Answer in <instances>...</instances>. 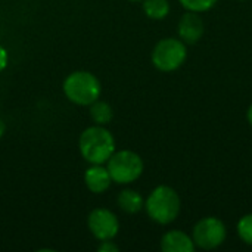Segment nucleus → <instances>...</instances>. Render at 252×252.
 I'll use <instances>...</instances> for the list:
<instances>
[{"instance_id":"f257e3e1","label":"nucleus","mask_w":252,"mask_h":252,"mask_svg":"<svg viewBox=\"0 0 252 252\" xmlns=\"http://www.w3.org/2000/svg\"><path fill=\"white\" fill-rule=\"evenodd\" d=\"M81 157L90 164H105L115 152V139L105 126L87 127L78 139Z\"/></svg>"},{"instance_id":"f03ea898","label":"nucleus","mask_w":252,"mask_h":252,"mask_svg":"<svg viewBox=\"0 0 252 252\" xmlns=\"http://www.w3.org/2000/svg\"><path fill=\"white\" fill-rule=\"evenodd\" d=\"M145 210L152 221L161 226H167L176 221V219L179 217L182 210V201L179 193L173 188L161 185L157 186L146 198Z\"/></svg>"},{"instance_id":"7ed1b4c3","label":"nucleus","mask_w":252,"mask_h":252,"mask_svg":"<svg viewBox=\"0 0 252 252\" xmlns=\"http://www.w3.org/2000/svg\"><path fill=\"white\" fill-rule=\"evenodd\" d=\"M66 99L80 106H90L100 97L102 86L96 75L89 71H74L63 80Z\"/></svg>"},{"instance_id":"20e7f679","label":"nucleus","mask_w":252,"mask_h":252,"mask_svg":"<svg viewBox=\"0 0 252 252\" xmlns=\"http://www.w3.org/2000/svg\"><path fill=\"white\" fill-rule=\"evenodd\" d=\"M106 168L114 183L130 185L140 179V176L143 174L145 164L139 154L128 149H123L118 152L115 151L111 155V158L106 161Z\"/></svg>"},{"instance_id":"39448f33","label":"nucleus","mask_w":252,"mask_h":252,"mask_svg":"<svg viewBox=\"0 0 252 252\" xmlns=\"http://www.w3.org/2000/svg\"><path fill=\"white\" fill-rule=\"evenodd\" d=\"M154 66L161 72H173L179 69L188 59V47L180 38L167 37L159 40L151 55Z\"/></svg>"},{"instance_id":"423d86ee","label":"nucleus","mask_w":252,"mask_h":252,"mask_svg":"<svg viewBox=\"0 0 252 252\" xmlns=\"http://www.w3.org/2000/svg\"><path fill=\"white\" fill-rule=\"evenodd\" d=\"M226 238V224L220 219L213 216L201 219L192 229V239L195 242V247L204 251H211L221 247Z\"/></svg>"},{"instance_id":"0eeeda50","label":"nucleus","mask_w":252,"mask_h":252,"mask_svg":"<svg viewBox=\"0 0 252 252\" xmlns=\"http://www.w3.org/2000/svg\"><path fill=\"white\" fill-rule=\"evenodd\" d=\"M87 226L90 233L97 241L114 239L120 232L118 217L106 208H94L87 219Z\"/></svg>"},{"instance_id":"6e6552de","label":"nucleus","mask_w":252,"mask_h":252,"mask_svg":"<svg viewBox=\"0 0 252 252\" xmlns=\"http://www.w3.org/2000/svg\"><path fill=\"white\" fill-rule=\"evenodd\" d=\"M179 38L186 44H196L205 34V24L199 13L188 10L177 24Z\"/></svg>"},{"instance_id":"1a4fd4ad","label":"nucleus","mask_w":252,"mask_h":252,"mask_svg":"<svg viewBox=\"0 0 252 252\" xmlns=\"http://www.w3.org/2000/svg\"><path fill=\"white\" fill-rule=\"evenodd\" d=\"M84 183L92 193L100 195L111 188L112 179L108 168L102 167V164H92V167H89L84 173Z\"/></svg>"},{"instance_id":"9d476101","label":"nucleus","mask_w":252,"mask_h":252,"mask_svg":"<svg viewBox=\"0 0 252 252\" xmlns=\"http://www.w3.org/2000/svg\"><path fill=\"white\" fill-rule=\"evenodd\" d=\"M159 247L164 252H193L195 242L192 236L182 230H168L162 235Z\"/></svg>"},{"instance_id":"9b49d317","label":"nucleus","mask_w":252,"mask_h":252,"mask_svg":"<svg viewBox=\"0 0 252 252\" xmlns=\"http://www.w3.org/2000/svg\"><path fill=\"white\" fill-rule=\"evenodd\" d=\"M117 204L120 210L126 214H137L145 208L143 196L137 190H133V189L121 190L117 198Z\"/></svg>"},{"instance_id":"f8f14e48","label":"nucleus","mask_w":252,"mask_h":252,"mask_svg":"<svg viewBox=\"0 0 252 252\" xmlns=\"http://www.w3.org/2000/svg\"><path fill=\"white\" fill-rule=\"evenodd\" d=\"M142 9L149 19L161 21L168 16L171 6L168 0H142Z\"/></svg>"},{"instance_id":"ddd939ff","label":"nucleus","mask_w":252,"mask_h":252,"mask_svg":"<svg viewBox=\"0 0 252 252\" xmlns=\"http://www.w3.org/2000/svg\"><path fill=\"white\" fill-rule=\"evenodd\" d=\"M90 117L97 126H106L112 121L114 118V111L112 106L108 102L103 100H96L90 105Z\"/></svg>"},{"instance_id":"4468645a","label":"nucleus","mask_w":252,"mask_h":252,"mask_svg":"<svg viewBox=\"0 0 252 252\" xmlns=\"http://www.w3.org/2000/svg\"><path fill=\"white\" fill-rule=\"evenodd\" d=\"M236 232H238L239 239H241L244 244L252 247V213L251 214L244 216V217L238 221Z\"/></svg>"},{"instance_id":"2eb2a0df","label":"nucleus","mask_w":252,"mask_h":252,"mask_svg":"<svg viewBox=\"0 0 252 252\" xmlns=\"http://www.w3.org/2000/svg\"><path fill=\"white\" fill-rule=\"evenodd\" d=\"M219 0H179V3L190 12H196V13H204L211 10Z\"/></svg>"},{"instance_id":"dca6fc26","label":"nucleus","mask_w":252,"mask_h":252,"mask_svg":"<svg viewBox=\"0 0 252 252\" xmlns=\"http://www.w3.org/2000/svg\"><path fill=\"white\" fill-rule=\"evenodd\" d=\"M97 251L99 252H118L120 248L117 244L112 242V239L109 241H100V245L97 247Z\"/></svg>"},{"instance_id":"f3484780","label":"nucleus","mask_w":252,"mask_h":252,"mask_svg":"<svg viewBox=\"0 0 252 252\" xmlns=\"http://www.w3.org/2000/svg\"><path fill=\"white\" fill-rule=\"evenodd\" d=\"M7 61H9V56H7V52L3 46H0V72L7 66Z\"/></svg>"},{"instance_id":"a211bd4d","label":"nucleus","mask_w":252,"mask_h":252,"mask_svg":"<svg viewBox=\"0 0 252 252\" xmlns=\"http://www.w3.org/2000/svg\"><path fill=\"white\" fill-rule=\"evenodd\" d=\"M247 120H248L250 126H251V127H252V103H251V105H250L248 111H247Z\"/></svg>"},{"instance_id":"6ab92c4d","label":"nucleus","mask_w":252,"mask_h":252,"mask_svg":"<svg viewBox=\"0 0 252 252\" xmlns=\"http://www.w3.org/2000/svg\"><path fill=\"white\" fill-rule=\"evenodd\" d=\"M4 131H6V126H4V123H3V121L0 120V137H1L3 134H4Z\"/></svg>"},{"instance_id":"aec40b11","label":"nucleus","mask_w":252,"mask_h":252,"mask_svg":"<svg viewBox=\"0 0 252 252\" xmlns=\"http://www.w3.org/2000/svg\"><path fill=\"white\" fill-rule=\"evenodd\" d=\"M128 1H142V0H128Z\"/></svg>"}]
</instances>
